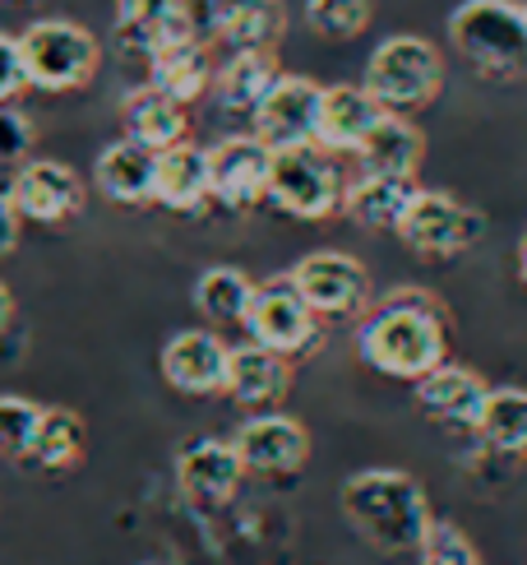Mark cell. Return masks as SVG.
<instances>
[{"label":"cell","mask_w":527,"mask_h":565,"mask_svg":"<svg viewBox=\"0 0 527 565\" xmlns=\"http://www.w3.org/2000/svg\"><path fill=\"white\" fill-rule=\"evenodd\" d=\"M421 158H426V135L412 121H407V116H398V111L379 116V126L366 135V145L356 149L362 172L398 177V181H417Z\"/></svg>","instance_id":"cell-20"},{"label":"cell","mask_w":527,"mask_h":565,"mask_svg":"<svg viewBox=\"0 0 527 565\" xmlns=\"http://www.w3.org/2000/svg\"><path fill=\"white\" fill-rule=\"evenodd\" d=\"M343 520L356 529L362 543L385 556L417 552L430 529V497L426 487L402 468H362L343 482Z\"/></svg>","instance_id":"cell-2"},{"label":"cell","mask_w":527,"mask_h":565,"mask_svg":"<svg viewBox=\"0 0 527 565\" xmlns=\"http://www.w3.org/2000/svg\"><path fill=\"white\" fill-rule=\"evenodd\" d=\"M241 478H246V468L236 459L232 440L204 436V440H190L176 455V487H181V497L200 510L227 505L236 497V487H241Z\"/></svg>","instance_id":"cell-15"},{"label":"cell","mask_w":527,"mask_h":565,"mask_svg":"<svg viewBox=\"0 0 527 565\" xmlns=\"http://www.w3.org/2000/svg\"><path fill=\"white\" fill-rule=\"evenodd\" d=\"M362 88L385 111H398V116L430 107L440 98V88H444V56H440V46L417 38V33L385 38L370 52V61H366Z\"/></svg>","instance_id":"cell-4"},{"label":"cell","mask_w":527,"mask_h":565,"mask_svg":"<svg viewBox=\"0 0 527 565\" xmlns=\"http://www.w3.org/2000/svg\"><path fill=\"white\" fill-rule=\"evenodd\" d=\"M19 88H29V79H23L19 38H6V33H0V107H6Z\"/></svg>","instance_id":"cell-34"},{"label":"cell","mask_w":527,"mask_h":565,"mask_svg":"<svg viewBox=\"0 0 527 565\" xmlns=\"http://www.w3.org/2000/svg\"><path fill=\"white\" fill-rule=\"evenodd\" d=\"M398 237L407 250L426 255V260H449V255H463L476 237H482V218L472 214L467 204H459L444 191H412L402 218H398Z\"/></svg>","instance_id":"cell-7"},{"label":"cell","mask_w":527,"mask_h":565,"mask_svg":"<svg viewBox=\"0 0 527 565\" xmlns=\"http://www.w3.org/2000/svg\"><path fill=\"white\" fill-rule=\"evenodd\" d=\"M287 278L315 316H362L370 306V274L343 250H310Z\"/></svg>","instance_id":"cell-9"},{"label":"cell","mask_w":527,"mask_h":565,"mask_svg":"<svg viewBox=\"0 0 527 565\" xmlns=\"http://www.w3.org/2000/svg\"><path fill=\"white\" fill-rule=\"evenodd\" d=\"M23 79L42 93H75L84 88L103 65V42L84 23L69 19H37L19 33Z\"/></svg>","instance_id":"cell-5"},{"label":"cell","mask_w":527,"mask_h":565,"mask_svg":"<svg viewBox=\"0 0 527 565\" xmlns=\"http://www.w3.org/2000/svg\"><path fill=\"white\" fill-rule=\"evenodd\" d=\"M232 450L241 459L246 473L282 478V473H297V468L310 459V431L287 413H264V417H250L246 427L236 431Z\"/></svg>","instance_id":"cell-13"},{"label":"cell","mask_w":527,"mask_h":565,"mask_svg":"<svg viewBox=\"0 0 527 565\" xmlns=\"http://www.w3.org/2000/svg\"><path fill=\"white\" fill-rule=\"evenodd\" d=\"M227 343L208 329H185L162 348V381L181 394H223L227 385Z\"/></svg>","instance_id":"cell-17"},{"label":"cell","mask_w":527,"mask_h":565,"mask_svg":"<svg viewBox=\"0 0 527 565\" xmlns=\"http://www.w3.org/2000/svg\"><path fill=\"white\" fill-rule=\"evenodd\" d=\"M417 181H398V177H375V172H362L356 181H347V195H343V209L352 223H362L370 232H394L407 200H412Z\"/></svg>","instance_id":"cell-26"},{"label":"cell","mask_w":527,"mask_h":565,"mask_svg":"<svg viewBox=\"0 0 527 565\" xmlns=\"http://www.w3.org/2000/svg\"><path fill=\"white\" fill-rule=\"evenodd\" d=\"M287 390H292V358H278V352L259 348V343H241L227 352L223 394H232L236 404L264 408V404H278Z\"/></svg>","instance_id":"cell-19"},{"label":"cell","mask_w":527,"mask_h":565,"mask_svg":"<svg viewBox=\"0 0 527 565\" xmlns=\"http://www.w3.org/2000/svg\"><path fill=\"white\" fill-rule=\"evenodd\" d=\"M10 316H14V297H10V288H6V282H0V329L10 324Z\"/></svg>","instance_id":"cell-37"},{"label":"cell","mask_w":527,"mask_h":565,"mask_svg":"<svg viewBox=\"0 0 527 565\" xmlns=\"http://www.w3.org/2000/svg\"><path fill=\"white\" fill-rule=\"evenodd\" d=\"M19 214H14V204H10V195L0 191V255L6 250H14V242H19Z\"/></svg>","instance_id":"cell-36"},{"label":"cell","mask_w":527,"mask_h":565,"mask_svg":"<svg viewBox=\"0 0 527 565\" xmlns=\"http://www.w3.org/2000/svg\"><path fill=\"white\" fill-rule=\"evenodd\" d=\"M356 352L366 358L370 371L394 375V381H421L440 362H449V316L444 306L417 292L398 288L366 316L362 334H356Z\"/></svg>","instance_id":"cell-1"},{"label":"cell","mask_w":527,"mask_h":565,"mask_svg":"<svg viewBox=\"0 0 527 565\" xmlns=\"http://www.w3.org/2000/svg\"><path fill=\"white\" fill-rule=\"evenodd\" d=\"M278 79H282L278 52H232L218 65V75H213V88H218V103L227 111H246L250 116Z\"/></svg>","instance_id":"cell-25"},{"label":"cell","mask_w":527,"mask_h":565,"mask_svg":"<svg viewBox=\"0 0 527 565\" xmlns=\"http://www.w3.org/2000/svg\"><path fill=\"white\" fill-rule=\"evenodd\" d=\"M190 38H200L190 0H116V42L126 52L149 61Z\"/></svg>","instance_id":"cell-14"},{"label":"cell","mask_w":527,"mask_h":565,"mask_svg":"<svg viewBox=\"0 0 527 565\" xmlns=\"http://www.w3.org/2000/svg\"><path fill=\"white\" fill-rule=\"evenodd\" d=\"M246 334L250 343L278 352V358H301L320 343V316L301 301L292 288V278H273V282H255L250 311H246Z\"/></svg>","instance_id":"cell-8"},{"label":"cell","mask_w":527,"mask_h":565,"mask_svg":"<svg viewBox=\"0 0 527 565\" xmlns=\"http://www.w3.org/2000/svg\"><path fill=\"white\" fill-rule=\"evenodd\" d=\"M518 278L527 282V232H523V242H518Z\"/></svg>","instance_id":"cell-38"},{"label":"cell","mask_w":527,"mask_h":565,"mask_svg":"<svg viewBox=\"0 0 527 565\" xmlns=\"http://www.w3.org/2000/svg\"><path fill=\"white\" fill-rule=\"evenodd\" d=\"M449 42L482 79H527V6L523 0H463L449 14Z\"/></svg>","instance_id":"cell-3"},{"label":"cell","mask_w":527,"mask_h":565,"mask_svg":"<svg viewBox=\"0 0 527 565\" xmlns=\"http://www.w3.org/2000/svg\"><path fill=\"white\" fill-rule=\"evenodd\" d=\"M121 121H126V139H135V145L143 149H176L185 145V135H190V121H185V107L172 103V98H162L158 88H135L126 93V103H121Z\"/></svg>","instance_id":"cell-23"},{"label":"cell","mask_w":527,"mask_h":565,"mask_svg":"<svg viewBox=\"0 0 527 565\" xmlns=\"http://www.w3.org/2000/svg\"><path fill=\"white\" fill-rule=\"evenodd\" d=\"M343 195H347V177L338 172L333 153H324L320 145H297L273 153L269 200L287 218L324 223L333 214H343Z\"/></svg>","instance_id":"cell-6"},{"label":"cell","mask_w":527,"mask_h":565,"mask_svg":"<svg viewBox=\"0 0 527 565\" xmlns=\"http://www.w3.org/2000/svg\"><path fill=\"white\" fill-rule=\"evenodd\" d=\"M417 556H421V565H486L472 537L459 524H449V520H430Z\"/></svg>","instance_id":"cell-32"},{"label":"cell","mask_w":527,"mask_h":565,"mask_svg":"<svg viewBox=\"0 0 527 565\" xmlns=\"http://www.w3.org/2000/svg\"><path fill=\"white\" fill-rule=\"evenodd\" d=\"M379 107L362 84H333L324 88V103H320V130H315V145L324 153H352L366 145V135L379 126Z\"/></svg>","instance_id":"cell-18"},{"label":"cell","mask_w":527,"mask_h":565,"mask_svg":"<svg viewBox=\"0 0 527 565\" xmlns=\"http://www.w3.org/2000/svg\"><path fill=\"white\" fill-rule=\"evenodd\" d=\"M204 200H213V191H208V149H195L190 139L176 149H162L158 153L153 204L190 214V209H200Z\"/></svg>","instance_id":"cell-24"},{"label":"cell","mask_w":527,"mask_h":565,"mask_svg":"<svg viewBox=\"0 0 527 565\" xmlns=\"http://www.w3.org/2000/svg\"><path fill=\"white\" fill-rule=\"evenodd\" d=\"M375 6L370 0H305V23L310 33H320L324 42H352L370 29Z\"/></svg>","instance_id":"cell-30"},{"label":"cell","mask_w":527,"mask_h":565,"mask_svg":"<svg viewBox=\"0 0 527 565\" xmlns=\"http://www.w3.org/2000/svg\"><path fill=\"white\" fill-rule=\"evenodd\" d=\"M149 565H158V561H149Z\"/></svg>","instance_id":"cell-39"},{"label":"cell","mask_w":527,"mask_h":565,"mask_svg":"<svg viewBox=\"0 0 527 565\" xmlns=\"http://www.w3.org/2000/svg\"><path fill=\"white\" fill-rule=\"evenodd\" d=\"M250 297H255V282L236 265H213L195 282V306L213 324H241L250 311Z\"/></svg>","instance_id":"cell-29"},{"label":"cell","mask_w":527,"mask_h":565,"mask_svg":"<svg viewBox=\"0 0 527 565\" xmlns=\"http://www.w3.org/2000/svg\"><path fill=\"white\" fill-rule=\"evenodd\" d=\"M269 172H273V149L255 135H232L208 149V191L227 209H250L269 200Z\"/></svg>","instance_id":"cell-11"},{"label":"cell","mask_w":527,"mask_h":565,"mask_svg":"<svg viewBox=\"0 0 527 565\" xmlns=\"http://www.w3.org/2000/svg\"><path fill=\"white\" fill-rule=\"evenodd\" d=\"M486 398H491V385L472 366L440 362L435 371L417 381V408L430 422H440V427H467V431H476Z\"/></svg>","instance_id":"cell-16"},{"label":"cell","mask_w":527,"mask_h":565,"mask_svg":"<svg viewBox=\"0 0 527 565\" xmlns=\"http://www.w3.org/2000/svg\"><path fill=\"white\" fill-rule=\"evenodd\" d=\"M213 75H218V65H213L208 46L200 38L176 42V46H166V52L149 56V88H158L162 98H172L181 107L204 98L213 88Z\"/></svg>","instance_id":"cell-21"},{"label":"cell","mask_w":527,"mask_h":565,"mask_svg":"<svg viewBox=\"0 0 527 565\" xmlns=\"http://www.w3.org/2000/svg\"><path fill=\"white\" fill-rule=\"evenodd\" d=\"M33 139H37V130H33L29 116L14 111V107H0V162H6V168L29 162Z\"/></svg>","instance_id":"cell-33"},{"label":"cell","mask_w":527,"mask_h":565,"mask_svg":"<svg viewBox=\"0 0 527 565\" xmlns=\"http://www.w3.org/2000/svg\"><path fill=\"white\" fill-rule=\"evenodd\" d=\"M6 195H10L19 218H29V223H65V218H75L84 209V181L69 172L65 162L33 158V162H19V172L6 185Z\"/></svg>","instance_id":"cell-12"},{"label":"cell","mask_w":527,"mask_h":565,"mask_svg":"<svg viewBox=\"0 0 527 565\" xmlns=\"http://www.w3.org/2000/svg\"><path fill=\"white\" fill-rule=\"evenodd\" d=\"M84 450H88L84 417L69 413V408H42V422H37L29 463L46 468V473H61V468H75V463L84 459Z\"/></svg>","instance_id":"cell-27"},{"label":"cell","mask_w":527,"mask_h":565,"mask_svg":"<svg viewBox=\"0 0 527 565\" xmlns=\"http://www.w3.org/2000/svg\"><path fill=\"white\" fill-rule=\"evenodd\" d=\"M208 6V19H213V29H223V23H236V19H246V14H264V10H278L282 0H204Z\"/></svg>","instance_id":"cell-35"},{"label":"cell","mask_w":527,"mask_h":565,"mask_svg":"<svg viewBox=\"0 0 527 565\" xmlns=\"http://www.w3.org/2000/svg\"><path fill=\"white\" fill-rule=\"evenodd\" d=\"M476 436H482L495 455H527V390L505 385V390H491L482 422H476Z\"/></svg>","instance_id":"cell-28"},{"label":"cell","mask_w":527,"mask_h":565,"mask_svg":"<svg viewBox=\"0 0 527 565\" xmlns=\"http://www.w3.org/2000/svg\"><path fill=\"white\" fill-rule=\"evenodd\" d=\"M42 422V404L23 394H0V459H29Z\"/></svg>","instance_id":"cell-31"},{"label":"cell","mask_w":527,"mask_h":565,"mask_svg":"<svg viewBox=\"0 0 527 565\" xmlns=\"http://www.w3.org/2000/svg\"><path fill=\"white\" fill-rule=\"evenodd\" d=\"M98 191L111 204H153V181H158V153L135 145V139H116L98 153Z\"/></svg>","instance_id":"cell-22"},{"label":"cell","mask_w":527,"mask_h":565,"mask_svg":"<svg viewBox=\"0 0 527 565\" xmlns=\"http://www.w3.org/2000/svg\"><path fill=\"white\" fill-rule=\"evenodd\" d=\"M320 103H324V84L305 79V75H282L269 93H264V103L250 111L255 139H264L273 153L297 149V145H315Z\"/></svg>","instance_id":"cell-10"}]
</instances>
